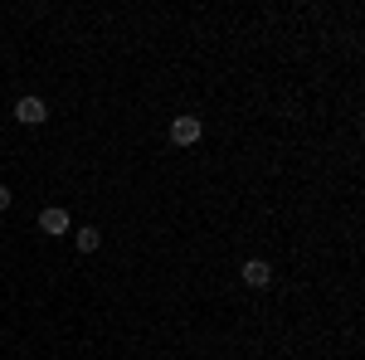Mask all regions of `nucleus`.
<instances>
[{"mask_svg":"<svg viewBox=\"0 0 365 360\" xmlns=\"http://www.w3.org/2000/svg\"><path fill=\"white\" fill-rule=\"evenodd\" d=\"M200 137H205V122H200V117H175V122H170V141H175V146H195Z\"/></svg>","mask_w":365,"mask_h":360,"instance_id":"f257e3e1","label":"nucleus"},{"mask_svg":"<svg viewBox=\"0 0 365 360\" xmlns=\"http://www.w3.org/2000/svg\"><path fill=\"white\" fill-rule=\"evenodd\" d=\"M10 200H15V195H10V185H0V210H10Z\"/></svg>","mask_w":365,"mask_h":360,"instance_id":"423d86ee","label":"nucleus"},{"mask_svg":"<svg viewBox=\"0 0 365 360\" xmlns=\"http://www.w3.org/2000/svg\"><path fill=\"white\" fill-rule=\"evenodd\" d=\"M39 229H44V234H68V229H73V220H68V210L49 205V210L39 215Z\"/></svg>","mask_w":365,"mask_h":360,"instance_id":"7ed1b4c3","label":"nucleus"},{"mask_svg":"<svg viewBox=\"0 0 365 360\" xmlns=\"http://www.w3.org/2000/svg\"><path fill=\"white\" fill-rule=\"evenodd\" d=\"M44 117H49V108H44L39 98H20V103H15V122H25V127H39Z\"/></svg>","mask_w":365,"mask_h":360,"instance_id":"f03ea898","label":"nucleus"},{"mask_svg":"<svg viewBox=\"0 0 365 360\" xmlns=\"http://www.w3.org/2000/svg\"><path fill=\"white\" fill-rule=\"evenodd\" d=\"M239 277H244L249 287H268V282H273V268H268L263 258H249V263L239 268Z\"/></svg>","mask_w":365,"mask_h":360,"instance_id":"20e7f679","label":"nucleus"},{"mask_svg":"<svg viewBox=\"0 0 365 360\" xmlns=\"http://www.w3.org/2000/svg\"><path fill=\"white\" fill-rule=\"evenodd\" d=\"M73 244H78V253H98L103 249V229H93V224L73 229Z\"/></svg>","mask_w":365,"mask_h":360,"instance_id":"39448f33","label":"nucleus"}]
</instances>
